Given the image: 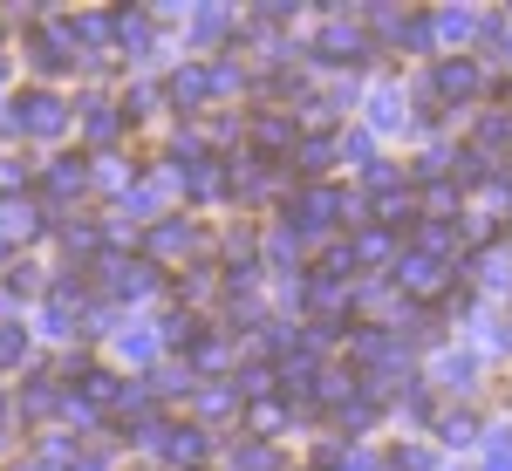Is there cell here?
I'll list each match as a JSON object with an SVG mask.
<instances>
[{
	"instance_id": "obj_1",
	"label": "cell",
	"mask_w": 512,
	"mask_h": 471,
	"mask_svg": "<svg viewBox=\"0 0 512 471\" xmlns=\"http://www.w3.org/2000/svg\"><path fill=\"white\" fill-rule=\"evenodd\" d=\"M355 212H362V198L342 192V185L328 178V185H294V192L280 198V212H274V219H280V226H294V233L315 246V239H335L342 226L355 233V226H362Z\"/></svg>"
},
{
	"instance_id": "obj_2",
	"label": "cell",
	"mask_w": 512,
	"mask_h": 471,
	"mask_svg": "<svg viewBox=\"0 0 512 471\" xmlns=\"http://www.w3.org/2000/svg\"><path fill=\"white\" fill-rule=\"evenodd\" d=\"M410 342L396 335V328H383V321H369V328H349V369L362 376V390L376 396H396L403 383H410Z\"/></svg>"
},
{
	"instance_id": "obj_3",
	"label": "cell",
	"mask_w": 512,
	"mask_h": 471,
	"mask_svg": "<svg viewBox=\"0 0 512 471\" xmlns=\"http://www.w3.org/2000/svg\"><path fill=\"white\" fill-rule=\"evenodd\" d=\"M0 130H7V137H28V144H62V137L76 130V96L35 82V89H21V96L0 110Z\"/></svg>"
},
{
	"instance_id": "obj_4",
	"label": "cell",
	"mask_w": 512,
	"mask_h": 471,
	"mask_svg": "<svg viewBox=\"0 0 512 471\" xmlns=\"http://www.w3.org/2000/svg\"><path fill=\"white\" fill-rule=\"evenodd\" d=\"M151 465H171V471H205L212 458H219V437L205 431V424H178V417H158V424H144V431L130 437Z\"/></svg>"
},
{
	"instance_id": "obj_5",
	"label": "cell",
	"mask_w": 512,
	"mask_h": 471,
	"mask_svg": "<svg viewBox=\"0 0 512 471\" xmlns=\"http://www.w3.org/2000/svg\"><path fill=\"white\" fill-rule=\"evenodd\" d=\"M301 55H308L315 69H328V76H349V69H362V62L376 55V35L362 28V7H355V14H321Z\"/></svg>"
},
{
	"instance_id": "obj_6",
	"label": "cell",
	"mask_w": 512,
	"mask_h": 471,
	"mask_svg": "<svg viewBox=\"0 0 512 471\" xmlns=\"http://www.w3.org/2000/svg\"><path fill=\"white\" fill-rule=\"evenodd\" d=\"M417 96L437 103V110H472L478 96H485V62H478V55H437Z\"/></svg>"
},
{
	"instance_id": "obj_7",
	"label": "cell",
	"mask_w": 512,
	"mask_h": 471,
	"mask_svg": "<svg viewBox=\"0 0 512 471\" xmlns=\"http://www.w3.org/2000/svg\"><path fill=\"white\" fill-rule=\"evenodd\" d=\"M171 212H178V178H171V164H151V171L117 198V219H130L137 233H151L158 219H171Z\"/></svg>"
},
{
	"instance_id": "obj_8",
	"label": "cell",
	"mask_w": 512,
	"mask_h": 471,
	"mask_svg": "<svg viewBox=\"0 0 512 471\" xmlns=\"http://www.w3.org/2000/svg\"><path fill=\"white\" fill-rule=\"evenodd\" d=\"M89 274L103 280V294H110L117 308H137V301H151V294L164 287V280H158V267H151L144 253H137V260H130V253H103V260H96Z\"/></svg>"
},
{
	"instance_id": "obj_9",
	"label": "cell",
	"mask_w": 512,
	"mask_h": 471,
	"mask_svg": "<svg viewBox=\"0 0 512 471\" xmlns=\"http://www.w3.org/2000/svg\"><path fill=\"white\" fill-rule=\"evenodd\" d=\"M246 35V14H239L233 0H205L192 7V21H185V48H192V62H212V48L226 55V41Z\"/></svg>"
},
{
	"instance_id": "obj_10",
	"label": "cell",
	"mask_w": 512,
	"mask_h": 471,
	"mask_svg": "<svg viewBox=\"0 0 512 471\" xmlns=\"http://www.w3.org/2000/svg\"><path fill=\"white\" fill-rule=\"evenodd\" d=\"M198 253H205V226H198L192 212H171V219H158V226L144 233V260H151V267H185Z\"/></svg>"
},
{
	"instance_id": "obj_11",
	"label": "cell",
	"mask_w": 512,
	"mask_h": 471,
	"mask_svg": "<svg viewBox=\"0 0 512 471\" xmlns=\"http://www.w3.org/2000/svg\"><path fill=\"white\" fill-rule=\"evenodd\" d=\"M171 178H178V198L185 205H226L233 198V157H192V164H171Z\"/></svg>"
},
{
	"instance_id": "obj_12",
	"label": "cell",
	"mask_w": 512,
	"mask_h": 471,
	"mask_svg": "<svg viewBox=\"0 0 512 471\" xmlns=\"http://www.w3.org/2000/svg\"><path fill=\"white\" fill-rule=\"evenodd\" d=\"M294 144H301V123H294V110H253V117H246V157L294 164Z\"/></svg>"
},
{
	"instance_id": "obj_13",
	"label": "cell",
	"mask_w": 512,
	"mask_h": 471,
	"mask_svg": "<svg viewBox=\"0 0 512 471\" xmlns=\"http://www.w3.org/2000/svg\"><path fill=\"white\" fill-rule=\"evenodd\" d=\"M110 41H117L123 62H158L164 55V28H158L151 7H117L110 14Z\"/></svg>"
},
{
	"instance_id": "obj_14",
	"label": "cell",
	"mask_w": 512,
	"mask_h": 471,
	"mask_svg": "<svg viewBox=\"0 0 512 471\" xmlns=\"http://www.w3.org/2000/svg\"><path fill=\"white\" fill-rule=\"evenodd\" d=\"M28 69H35L48 89H55V76L76 69V41H69V28H62V14L35 21V35H28Z\"/></svg>"
},
{
	"instance_id": "obj_15",
	"label": "cell",
	"mask_w": 512,
	"mask_h": 471,
	"mask_svg": "<svg viewBox=\"0 0 512 471\" xmlns=\"http://www.w3.org/2000/svg\"><path fill=\"white\" fill-rule=\"evenodd\" d=\"M342 246H349V260H355L362 280H390L396 253H403V233H390V226H355Z\"/></svg>"
},
{
	"instance_id": "obj_16",
	"label": "cell",
	"mask_w": 512,
	"mask_h": 471,
	"mask_svg": "<svg viewBox=\"0 0 512 471\" xmlns=\"http://www.w3.org/2000/svg\"><path fill=\"white\" fill-rule=\"evenodd\" d=\"M362 130L383 144L396 130H410V96H403V82H369L362 89Z\"/></svg>"
},
{
	"instance_id": "obj_17",
	"label": "cell",
	"mask_w": 512,
	"mask_h": 471,
	"mask_svg": "<svg viewBox=\"0 0 512 471\" xmlns=\"http://www.w3.org/2000/svg\"><path fill=\"white\" fill-rule=\"evenodd\" d=\"M349 110H362V82L355 76H335L301 96V117L308 123H328V130H349Z\"/></svg>"
},
{
	"instance_id": "obj_18",
	"label": "cell",
	"mask_w": 512,
	"mask_h": 471,
	"mask_svg": "<svg viewBox=\"0 0 512 471\" xmlns=\"http://www.w3.org/2000/svg\"><path fill=\"white\" fill-rule=\"evenodd\" d=\"M424 383H431V396H472L478 390V349H431Z\"/></svg>"
},
{
	"instance_id": "obj_19",
	"label": "cell",
	"mask_w": 512,
	"mask_h": 471,
	"mask_svg": "<svg viewBox=\"0 0 512 471\" xmlns=\"http://www.w3.org/2000/svg\"><path fill=\"white\" fill-rule=\"evenodd\" d=\"M76 130L96 144V157H103V151H117V137L130 130V117H123L117 96H76Z\"/></svg>"
},
{
	"instance_id": "obj_20",
	"label": "cell",
	"mask_w": 512,
	"mask_h": 471,
	"mask_svg": "<svg viewBox=\"0 0 512 471\" xmlns=\"http://www.w3.org/2000/svg\"><path fill=\"white\" fill-rule=\"evenodd\" d=\"M164 110H185V117H205L212 110V69L205 62H178L171 76H164Z\"/></svg>"
},
{
	"instance_id": "obj_21",
	"label": "cell",
	"mask_w": 512,
	"mask_h": 471,
	"mask_svg": "<svg viewBox=\"0 0 512 471\" xmlns=\"http://www.w3.org/2000/svg\"><path fill=\"white\" fill-rule=\"evenodd\" d=\"M342 164V130H301V144H294V178L301 185H328V171Z\"/></svg>"
},
{
	"instance_id": "obj_22",
	"label": "cell",
	"mask_w": 512,
	"mask_h": 471,
	"mask_svg": "<svg viewBox=\"0 0 512 471\" xmlns=\"http://www.w3.org/2000/svg\"><path fill=\"white\" fill-rule=\"evenodd\" d=\"M260 267H267L274 280H301V274H308V239L274 219V226L260 233Z\"/></svg>"
},
{
	"instance_id": "obj_23",
	"label": "cell",
	"mask_w": 512,
	"mask_h": 471,
	"mask_svg": "<svg viewBox=\"0 0 512 471\" xmlns=\"http://www.w3.org/2000/svg\"><path fill=\"white\" fill-rule=\"evenodd\" d=\"M431 35H437V55H465L472 41H485V14L478 7H431Z\"/></svg>"
},
{
	"instance_id": "obj_24",
	"label": "cell",
	"mask_w": 512,
	"mask_h": 471,
	"mask_svg": "<svg viewBox=\"0 0 512 471\" xmlns=\"http://www.w3.org/2000/svg\"><path fill=\"white\" fill-rule=\"evenodd\" d=\"M287 185V164H267V157H233V205H267Z\"/></svg>"
},
{
	"instance_id": "obj_25",
	"label": "cell",
	"mask_w": 512,
	"mask_h": 471,
	"mask_svg": "<svg viewBox=\"0 0 512 471\" xmlns=\"http://www.w3.org/2000/svg\"><path fill=\"white\" fill-rule=\"evenodd\" d=\"M465 144H472L478 157H492V164H499V157L512 151V103H478Z\"/></svg>"
},
{
	"instance_id": "obj_26",
	"label": "cell",
	"mask_w": 512,
	"mask_h": 471,
	"mask_svg": "<svg viewBox=\"0 0 512 471\" xmlns=\"http://www.w3.org/2000/svg\"><path fill=\"white\" fill-rule=\"evenodd\" d=\"M110 355H117L123 369H158V362H164L158 321H123L117 335H110Z\"/></svg>"
},
{
	"instance_id": "obj_27",
	"label": "cell",
	"mask_w": 512,
	"mask_h": 471,
	"mask_svg": "<svg viewBox=\"0 0 512 471\" xmlns=\"http://www.w3.org/2000/svg\"><path fill=\"white\" fill-rule=\"evenodd\" d=\"M89 185H96V178H89V157H48V164H41V185H35V192L48 198V205H76Z\"/></svg>"
},
{
	"instance_id": "obj_28",
	"label": "cell",
	"mask_w": 512,
	"mask_h": 471,
	"mask_svg": "<svg viewBox=\"0 0 512 471\" xmlns=\"http://www.w3.org/2000/svg\"><path fill=\"white\" fill-rule=\"evenodd\" d=\"M465 274L478 280V294H512V239L472 246V253H465Z\"/></svg>"
},
{
	"instance_id": "obj_29",
	"label": "cell",
	"mask_w": 512,
	"mask_h": 471,
	"mask_svg": "<svg viewBox=\"0 0 512 471\" xmlns=\"http://www.w3.org/2000/svg\"><path fill=\"white\" fill-rule=\"evenodd\" d=\"M185 410H192V424L219 431L226 417H239V410H246V396H239V390H233V376H226V383H198V396L185 403Z\"/></svg>"
},
{
	"instance_id": "obj_30",
	"label": "cell",
	"mask_w": 512,
	"mask_h": 471,
	"mask_svg": "<svg viewBox=\"0 0 512 471\" xmlns=\"http://www.w3.org/2000/svg\"><path fill=\"white\" fill-rule=\"evenodd\" d=\"M219 465H226V471H280V451L267 444V437L239 431L233 444H219Z\"/></svg>"
},
{
	"instance_id": "obj_31",
	"label": "cell",
	"mask_w": 512,
	"mask_h": 471,
	"mask_svg": "<svg viewBox=\"0 0 512 471\" xmlns=\"http://www.w3.org/2000/svg\"><path fill=\"white\" fill-rule=\"evenodd\" d=\"M431 437L444 451H478V444H485V424H478V410H437Z\"/></svg>"
},
{
	"instance_id": "obj_32",
	"label": "cell",
	"mask_w": 512,
	"mask_h": 471,
	"mask_svg": "<svg viewBox=\"0 0 512 471\" xmlns=\"http://www.w3.org/2000/svg\"><path fill=\"white\" fill-rule=\"evenodd\" d=\"M0 301H7V308H21V301H48V280H41L35 260H7V267H0Z\"/></svg>"
},
{
	"instance_id": "obj_33",
	"label": "cell",
	"mask_w": 512,
	"mask_h": 471,
	"mask_svg": "<svg viewBox=\"0 0 512 471\" xmlns=\"http://www.w3.org/2000/svg\"><path fill=\"white\" fill-rule=\"evenodd\" d=\"M41 335H48V342H82V301H69V294L48 287V301H41Z\"/></svg>"
},
{
	"instance_id": "obj_34",
	"label": "cell",
	"mask_w": 512,
	"mask_h": 471,
	"mask_svg": "<svg viewBox=\"0 0 512 471\" xmlns=\"http://www.w3.org/2000/svg\"><path fill=\"white\" fill-rule=\"evenodd\" d=\"M205 69H212V110H219V103H233V96H246V89H253V69L239 62V48H226V55H212Z\"/></svg>"
},
{
	"instance_id": "obj_35",
	"label": "cell",
	"mask_w": 512,
	"mask_h": 471,
	"mask_svg": "<svg viewBox=\"0 0 512 471\" xmlns=\"http://www.w3.org/2000/svg\"><path fill=\"white\" fill-rule=\"evenodd\" d=\"M451 171H458V144L451 137H437V144H424L417 151V164H410V178L431 192V185H451Z\"/></svg>"
},
{
	"instance_id": "obj_36",
	"label": "cell",
	"mask_w": 512,
	"mask_h": 471,
	"mask_svg": "<svg viewBox=\"0 0 512 471\" xmlns=\"http://www.w3.org/2000/svg\"><path fill=\"white\" fill-rule=\"evenodd\" d=\"M62 376H48V369H35L28 383H21V417H62Z\"/></svg>"
},
{
	"instance_id": "obj_37",
	"label": "cell",
	"mask_w": 512,
	"mask_h": 471,
	"mask_svg": "<svg viewBox=\"0 0 512 471\" xmlns=\"http://www.w3.org/2000/svg\"><path fill=\"white\" fill-rule=\"evenodd\" d=\"M390 403H396V417H403V424H417V431H431V424H437V396H431V383H424V376H410Z\"/></svg>"
},
{
	"instance_id": "obj_38",
	"label": "cell",
	"mask_w": 512,
	"mask_h": 471,
	"mask_svg": "<svg viewBox=\"0 0 512 471\" xmlns=\"http://www.w3.org/2000/svg\"><path fill=\"white\" fill-rule=\"evenodd\" d=\"M35 185H41V164H35V157H14V151L0 157V205H21Z\"/></svg>"
},
{
	"instance_id": "obj_39",
	"label": "cell",
	"mask_w": 512,
	"mask_h": 471,
	"mask_svg": "<svg viewBox=\"0 0 512 471\" xmlns=\"http://www.w3.org/2000/svg\"><path fill=\"white\" fill-rule=\"evenodd\" d=\"M89 178H96V185H103V192H130V185H137V178H144V164H130V157L123 151H103V157H89Z\"/></svg>"
},
{
	"instance_id": "obj_40",
	"label": "cell",
	"mask_w": 512,
	"mask_h": 471,
	"mask_svg": "<svg viewBox=\"0 0 512 471\" xmlns=\"http://www.w3.org/2000/svg\"><path fill=\"white\" fill-rule=\"evenodd\" d=\"M158 335H164V355H192V342L205 335V321H198L192 308H171L158 321Z\"/></svg>"
},
{
	"instance_id": "obj_41",
	"label": "cell",
	"mask_w": 512,
	"mask_h": 471,
	"mask_svg": "<svg viewBox=\"0 0 512 471\" xmlns=\"http://www.w3.org/2000/svg\"><path fill=\"white\" fill-rule=\"evenodd\" d=\"M376 417H383V396H376V390H355L349 403L335 410V424H342V437H362L369 424H376Z\"/></svg>"
},
{
	"instance_id": "obj_42",
	"label": "cell",
	"mask_w": 512,
	"mask_h": 471,
	"mask_svg": "<svg viewBox=\"0 0 512 471\" xmlns=\"http://www.w3.org/2000/svg\"><path fill=\"white\" fill-rule=\"evenodd\" d=\"M41 226H55V219H41V205H28V198H21V205H0V239H7V246H14V239H35Z\"/></svg>"
},
{
	"instance_id": "obj_43",
	"label": "cell",
	"mask_w": 512,
	"mask_h": 471,
	"mask_svg": "<svg viewBox=\"0 0 512 471\" xmlns=\"http://www.w3.org/2000/svg\"><path fill=\"white\" fill-rule=\"evenodd\" d=\"M117 103H123V117H130V123L158 117V110H164V82H130V89H123Z\"/></svg>"
},
{
	"instance_id": "obj_44",
	"label": "cell",
	"mask_w": 512,
	"mask_h": 471,
	"mask_svg": "<svg viewBox=\"0 0 512 471\" xmlns=\"http://www.w3.org/2000/svg\"><path fill=\"white\" fill-rule=\"evenodd\" d=\"M478 471H512V424H485V444H478Z\"/></svg>"
},
{
	"instance_id": "obj_45",
	"label": "cell",
	"mask_w": 512,
	"mask_h": 471,
	"mask_svg": "<svg viewBox=\"0 0 512 471\" xmlns=\"http://www.w3.org/2000/svg\"><path fill=\"white\" fill-rule=\"evenodd\" d=\"M376 157H383V144H376L362 123H349V130H342V164H349V171H369Z\"/></svg>"
},
{
	"instance_id": "obj_46",
	"label": "cell",
	"mask_w": 512,
	"mask_h": 471,
	"mask_svg": "<svg viewBox=\"0 0 512 471\" xmlns=\"http://www.w3.org/2000/svg\"><path fill=\"white\" fill-rule=\"evenodd\" d=\"M28 355H35V335L21 321H0V369H21Z\"/></svg>"
},
{
	"instance_id": "obj_47",
	"label": "cell",
	"mask_w": 512,
	"mask_h": 471,
	"mask_svg": "<svg viewBox=\"0 0 512 471\" xmlns=\"http://www.w3.org/2000/svg\"><path fill=\"white\" fill-rule=\"evenodd\" d=\"M396 185H410V178H403V164H396V157H376V164H369V171H362V198H376V192H396Z\"/></svg>"
},
{
	"instance_id": "obj_48",
	"label": "cell",
	"mask_w": 512,
	"mask_h": 471,
	"mask_svg": "<svg viewBox=\"0 0 512 471\" xmlns=\"http://www.w3.org/2000/svg\"><path fill=\"white\" fill-rule=\"evenodd\" d=\"M485 48H492L499 69H512V21L506 14H485Z\"/></svg>"
},
{
	"instance_id": "obj_49",
	"label": "cell",
	"mask_w": 512,
	"mask_h": 471,
	"mask_svg": "<svg viewBox=\"0 0 512 471\" xmlns=\"http://www.w3.org/2000/svg\"><path fill=\"white\" fill-rule=\"evenodd\" d=\"M7 260H14V246H7V239H0V267H7Z\"/></svg>"
}]
</instances>
